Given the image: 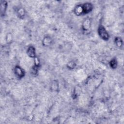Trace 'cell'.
I'll use <instances>...</instances> for the list:
<instances>
[{
  "instance_id": "cell-1",
  "label": "cell",
  "mask_w": 124,
  "mask_h": 124,
  "mask_svg": "<svg viewBox=\"0 0 124 124\" xmlns=\"http://www.w3.org/2000/svg\"><path fill=\"white\" fill-rule=\"evenodd\" d=\"M98 33L100 37L103 40H107L109 38V35L105 28L103 26H100L98 29Z\"/></svg>"
},
{
  "instance_id": "cell-2",
  "label": "cell",
  "mask_w": 124,
  "mask_h": 124,
  "mask_svg": "<svg viewBox=\"0 0 124 124\" xmlns=\"http://www.w3.org/2000/svg\"><path fill=\"white\" fill-rule=\"evenodd\" d=\"M15 73L16 75L19 78H22L24 76V73L23 69L18 66H16L15 67Z\"/></svg>"
},
{
  "instance_id": "cell-3",
  "label": "cell",
  "mask_w": 124,
  "mask_h": 124,
  "mask_svg": "<svg viewBox=\"0 0 124 124\" xmlns=\"http://www.w3.org/2000/svg\"><path fill=\"white\" fill-rule=\"evenodd\" d=\"M83 13H88L90 12L93 8L92 5L90 3H86L82 5Z\"/></svg>"
},
{
  "instance_id": "cell-4",
  "label": "cell",
  "mask_w": 124,
  "mask_h": 124,
  "mask_svg": "<svg viewBox=\"0 0 124 124\" xmlns=\"http://www.w3.org/2000/svg\"><path fill=\"white\" fill-rule=\"evenodd\" d=\"M27 53L28 56L31 58H34L35 57V49L32 46H31L28 49Z\"/></svg>"
},
{
  "instance_id": "cell-5",
  "label": "cell",
  "mask_w": 124,
  "mask_h": 124,
  "mask_svg": "<svg viewBox=\"0 0 124 124\" xmlns=\"http://www.w3.org/2000/svg\"><path fill=\"white\" fill-rule=\"evenodd\" d=\"M7 8V3L5 1L1 2V14H2L3 13L5 12L6 9Z\"/></svg>"
},
{
  "instance_id": "cell-6",
  "label": "cell",
  "mask_w": 124,
  "mask_h": 124,
  "mask_svg": "<svg viewBox=\"0 0 124 124\" xmlns=\"http://www.w3.org/2000/svg\"><path fill=\"white\" fill-rule=\"evenodd\" d=\"M111 66L112 68H115L117 66V61L116 60H113L111 62Z\"/></svg>"
},
{
  "instance_id": "cell-7",
  "label": "cell",
  "mask_w": 124,
  "mask_h": 124,
  "mask_svg": "<svg viewBox=\"0 0 124 124\" xmlns=\"http://www.w3.org/2000/svg\"><path fill=\"white\" fill-rule=\"evenodd\" d=\"M122 44V41H121V38L116 39V44L118 47H120L121 46Z\"/></svg>"
},
{
  "instance_id": "cell-8",
  "label": "cell",
  "mask_w": 124,
  "mask_h": 124,
  "mask_svg": "<svg viewBox=\"0 0 124 124\" xmlns=\"http://www.w3.org/2000/svg\"><path fill=\"white\" fill-rule=\"evenodd\" d=\"M74 63L73 62H70V63L69 64L68 66H70V68H74Z\"/></svg>"
}]
</instances>
